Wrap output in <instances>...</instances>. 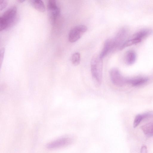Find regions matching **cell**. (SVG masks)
<instances>
[{
  "mask_svg": "<svg viewBox=\"0 0 153 153\" xmlns=\"http://www.w3.org/2000/svg\"><path fill=\"white\" fill-rule=\"evenodd\" d=\"M152 33L151 30L147 29H142L137 32L126 41L121 47L120 50L126 47L140 42Z\"/></svg>",
  "mask_w": 153,
  "mask_h": 153,
  "instance_id": "cell-3",
  "label": "cell"
},
{
  "mask_svg": "<svg viewBox=\"0 0 153 153\" xmlns=\"http://www.w3.org/2000/svg\"><path fill=\"white\" fill-rule=\"evenodd\" d=\"M31 5L38 11L44 12L45 7L43 2L40 0H30L29 1Z\"/></svg>",
  "mask_w": 153,
  "mask_h": 153,
  "instance_id": "cell-12",
  "label": "cell"
},
{
  "mask_svg": "<svg viewBox=\"0 0 153 153\" xmlns=\"http://www.w3.org/2000/svg\"><path fill=\"white\" fill-rule=\"evenodd\" d=\"M73 138L66 136L55 140L47 144L46 148L48 149H54L67 146L72 143Z\"/></svg>",
  "mask_w": 153,
  "mask_h": 153,
  "instance_id": "cell-6",
  "label": "cell"
},
{
  "mask_svg": "<svg viewBox=\"0 0 153 153\" xmlns=\"http://www.w3.org/2000/svg\"><path fill=\"white\" fill-rule=\"evenodd\" d=\"M19 2H23V1H25V0H18V1Z\"/></svg>",
  "mask_w": 153,
  "mask_h": 153,
  "instance_id": "cell-19",
  "label": "cell"
},
{
  "mask_svg": "<svg viewBox=\"0 0 153 153\" xmlns=\"http://www.w3.org/2000/svg\"><path fill=\"white\" fill-rule=\"evenodd\" d=\"M7 1L5 0H1L0 3V10H3L7 6Z\"/></svg>",
  "mask_w": 153,
  "mask_h": 153,
  "instance_id": "cell-16",
  "label": "cell"
},
{
  "mask_svg": "<svg viewBox=\"0 0 153 153\" xmlns=\"http://www.w3.org/2000/svg\"><path fill=\"white\" fill-rule=\"evenodd\" d=\"M111 80L114 85L122 86L127 83V79L121 74L119 70L116 68L111 69L110 72Z\"/></svg>",
  "mask_w": 153,
  "mask_h": 153,
  "instance_id": "cell-8",
  "label": "cell"
},
{
  "mask_svg": "<svg viewBox=\"0 0 153 153\" xmlns=\"http://www.w3.org/2000/svg\"><path fill=\"white\" fill-rule=\"evenodd\" d=\"M17 10L15 6L6 10L0 17V31L5 30L13 24L16 18Z\"/></svg>",
  "mask_w": 153,
  "mask_h": 153,
  "instance_id": "cell-2",
  "label": "cell"
},
{
  "mask_svg": "<svg viewBox=\"0 0 153 153\" xmlns=\"http://www.w3.org/2000/svg\"><path fill=\"white\" fill-rule=\"evenodd\" d=\"M140 153H147V149L146 146L143 145L141 147Z\"/></svg>",
  "mask_w": 153,
  "mask_h": 153,
  "instance_id": "cell-17",
  "label": "cell"
},
{
  "mask_svg": "<svg viewBox=\"0 0 153 153\" xmlns=\"http://www.w3.org/2000/svg\"><path fill=\"white\" fill-rule=\"evenodd\" d=\"M128 34V29L125 27L120 29L113 39L114 51L120 50L126 41Z\"/></svg>",
  "mask_w": 153,
  "mask_h": 153,
  "instance_id": "cell-4",
  "label": "cell"
},
{
  "mask_svg": "<svg viewBox=\"0 0 153 153\" xmlns=\"http://www.w3.org/2000/svg\"><path fill=\"white\" fill-rule=\"evenodd\" d=\"M72 63L75 66L79 65L80 61V55L78 52L74 53L72 55L71 59Z\"/></svg>",
  "mask_w": 153,
  "mask_h": 153,
  "instance_id": "cell-14",
  "label": "cell"
},
{
  "mask_svg": "<svg viewBox=\"0 0 153 153\" xmlns=\"http://www.w3.org/2000/svg\"><path fill=\"white\" fill-rule=\"evenodd\" d=\"M137 58L136 52L130 50L127 51L124 55V60L125 63L128 65H131L135 62Z\"/></svg>",
  "mask_w": 153,
  "mask_h": 153,
  "instance_id": "cell-10",
  "label": "cell"
},
{
  "mask_svg": "<svg viewBox=\"0 0 153 153\" xmlns=\"http://www.w3.org/2000/svg\"><path fill=\"white\" fill-rule=\"evenodd\" d=\"M87 30L86 26L84 25H80L75 27L71 29L69 33V41L71 42H76L81 38Z\"/></svg>",
  "mask_w": 153,
  "mask_h": 153,
  "instance_id": "cell-7",
  "label": "cell"
},
{
  "mask_svg": "<svg viewBox=\"0 0 153 153\" xmlns=\"http://www.w3.org/2000/svg\"><path fill=\"white\" fill-rule=\"evenodd\" d=\"M141 128L146 136H153V123L150 122L145 124L142 126Z\"/></svg>",
  "mask_w": 153,
  "mask_h": 153,
  "instance_id": "cell-13",
  "label": "cell"
},
{
  "mask_svg": "<svg viewBox=\"0 0 153 153\" xmlns=\"http://www.w3.org/2000/svg\"><path fill=\"white\" fill-rule=\"evenodd\" d=\"M143 119L144 118L142 114H138L136 115L134 121L133 127L135 128L137 127Z\"/></svg>",
  "mask_w": 153,
  "mask_h": 153,
  "instance_id": "cell-15",
  "label": "cell"
},
{
  "mask_svg": "<svg viewBox=\"0 0 153 153\" xmlns=\"http://www.w3.org/2000/svg\"><path fill=\"white\" fill-rule=\"evenodd\" d=\"M114 51V46L113 39H108L105 42L103 48L99 55L103 59L109 53Z\"/></svg>",
  "mask_w": 153,
  "mask_h": 153,
  "instance_id": "cell-9",
  "label": "cell"
},
{
  "mask_svg": "<svg viewBox=\"0 0 153 153\" xmlns=\"http://www.w3.org/2000/svg\"><path fill=\"white\" fill-rule=\"evenodd\" d=\"M148 80L146 77H140L132 79H127V83L134 86H138L146 83Z\"/></svg>",
  "mask_w": 153,
  "mask_h": 153,
  "instance_id": "cell-11",
  "label": "cell"
},
{
  "mask_svg": "<svg viewBox=\"0 0 153 153\" xmlns=\"http://www.w3.org/2000/svg\"><path fill=\"white\" fill-rule=\"evenodd\" d=\"M103 59L99 55H94L91 62V68L92 79L96 87H99L101 83L103 67Z\"/></svg>",
  "mask_w": 153,
  "mask_h": 153,
  "instance_id": "cell-1",
  "label": "cell"
},
{
  "mask_svg": "<svg viewBox=\"0 0 153 153\" xmlns=\"http://www.w3.org/2000/svg\"><path fill=\"white\" fill-rule=\"evenodd\" d=\"M47 7L49 22L52 25H53L60 14L59 8L57 5L56 1L54 0L48 1Z\"/></svg>",
  "mask_w": 153,
  "mask_h": 153,
  "instance_id": "cell-5",
  "label": "cell"
},
{
  "mask_svg": "<svg viewBox=\"0 0 153 153\" xmlns=\"http://www.w3.org/2000/svg\"><path fill=\"white\" fill-rule=\"evenodd\" d=\"M4 48H2L1 50V53H0V62L1 64V62H2V60L3 59L4 56Z\"/></svg>",
  "mask_w": 153,
  "mask_h": 153,
  "instance_id": "cell-18",
  "label": "cell"
}]
</instances>
